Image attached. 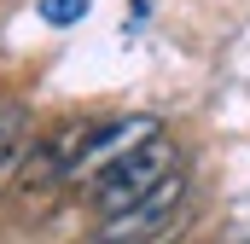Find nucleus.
Instances as JSON below:
<instances>
[{
    "label": "nucleus",
    "instance_id": "nucleus-5",
    "mask_svg": "<svg viewBox=\"0 0 250 244\" xmlns=\"http://www.w3.org/2000/svg\"><path fill=\"white\" fill-rule=\"evenodd\" d=\"M23 134H29V111H23L18 99H12V105H0V163L23 145Z\"/></svg>",
    "mask_w": 250,
    "mask_h": 244
},
{
    "label": "nucleus",
    "instance_id": "nucleus-6",
    "mask_svg": "<svg viewBox=\"0 0 250 244\" xmlns=\"http://www.w3.org/2000/svg\"><path fill=\"white\" fill-rule=\"evenodd\" d=\"M41 18H47V23H59V29H70V23H82V18H87V0H41Z\"/></svg>",
    "mask_w": 250,
    "mask_h": 244
},
{
    "label": "nucleus",
    "instance_id": "nucleus-2",
    "mask_svg": "<svg viewBox=\"0 0 250 244\" xmlns=\"http://www.w3.org/2000/svg\"><path fill=\"white\" fill-rule=\"evenodd\" d=\"M187 209V175L175 169L169 181H157L140 203H128L123 215L105 221L99 239H117V244H175V221Z\"/></svg>",
    "mask_w": 250,
    "mask_h": 244
},
{
    "label": "nucleus",
    "instance_id": "nucleus-1",
    "mask_svg": "<svg viewBox=\"0 0 250 244\" xmlns=\"http://www.w3.org/2000/svg\"><path fill=\"white\" fill-rule=\"evenodd\" d=\"M175 157H181V151H175V140H169V134H157V140H146L140 151H128L123 163H111V169L93 181V209H99V221L123 215L128 203H140L157 181H169V175L181 169Z\"/></svg>",
    "mask_w": 250,
    "mask_h": 244
},
{
    "label": "nucleus",
    "instance_id": "nucleus-4",
    "mask_svg": "<svg viewBox=\"0 0 250 244\" xmlns=\"http://www.w3.org/2000/svg\"><path fill=\"white\" fill-rule=\"evenodd\" d=\"M93 128L99 122H64L59 134H47L29 157H23V169H18V186L23 192H35V186H53V181H70V169L82 163V151L93 145Z\"/></svg>",
    "mask_w": 250,
    "mask_h": 244
},
{
    "label": "nucleus",
    "instance_id": "nucleus-3",
    "mask_svg": "<svg viewBox=\"0 0 250 244\" xmlns=\"http://www.w3.org/2000/svg\"><path fill=\"white\" fill-rule=\"evenodd\" d=\"M157 134H169V122L151 117V111L123 117V122H99V128H93V145L82 151V163L70 169V181H99L111 163H123L128 151H140V145H146V140H157Z\"/></svg>",
    "mask_w": 250,
    "mask_h": 244
},
{
    "label": "nucleus",
    "instance_id": "nucleus-7",
    "mask_svg": "<svg viewBox=\"0 0 250 244\" xmlns=\"http://www.w3.org/2000/svg\"><path fill=\"white\" fill-rule=\"evenodd\" d=\"M99 244H117V239H99Z\"/></svg>",
    "mask_w": 250,
    "mask_h": 244
}]
</instances>
